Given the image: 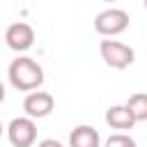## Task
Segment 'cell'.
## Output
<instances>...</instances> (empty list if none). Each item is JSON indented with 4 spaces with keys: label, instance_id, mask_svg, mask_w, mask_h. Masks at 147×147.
<instances>
[{
    "label": "cell",
    "instance_id": "6da1fadb",
    "mask_svg": "<svg viewBox=\"0 0 147 147\" xmlns=\"http://www.w3.org/2000/svg\"><path fill=\"white\" fill-rule=\"evenodd\" d=\"M7 76H9L11 87L14 90H21V92L39 90L41 83H44V69H41V64L34 62L28 55L14 57L11 64H9V69H7Z\"/></svg>",
    "mask_w": 147,
    "mask_h": 147
},
{
    "label": "cell",
    "instance_id": "7a4b0ae2",
    "mask_svg": "<svg viewBox=\"0 0 147 147\" xmlns=\"http://www.w3.org/2000/svg\"><path fill=\"white\" fill-rule=\"evenodd\" d=\"M99 53H101V60L110 69H126L136 60L133 48L124 41H117V39H103L99 44Z\"/></svg>",
    "mask_w": 147,
    "mask_h": 147
},
{
    "label": "cell",
    "instance_id": "3957f363",
    "mask_svg": "<svg viewBox=\"0 0 147 147\" xmlns=\"http://www.w3.org/2000/svg\"><path fill=\"white\" fill-rule=\"evenodd\" d=\"M129 28V14L119 7H110V9H103L96 14L94 18V30L103 37H115V34H122L124 30Z\"/></svg>",
    "mask_w": 147,
    "mask_h": 147
},
{
    "label": "cell",
    "instance_id": "277c9868",
    "mask_svg": "<svg viewBox=\"0 0 147 147\" xmlns=\"http://www.w3.org/2000/svg\"><path fill=\"white\" fill-rule=\"evenodd\" d=\"M7 138L14 147H32L37 140V124L32 117H14L7 126Z\"/></svg>",
    "mask_w": 147,
    "mask_h": 147
},
{
    "label": "cell",
    "instance_id": "5b68a950",
    "mask_svg": "<svg viewBox=\"0 0 147 147\" xmlns=\"http://www.w3.org/2000/svg\"><path fill=\"white\" fill-rule=\"evenodd\" d=\"M5 41H7V46H9L11 51L23 53V51L32 48V44H34V30H32L30 23L16 21V23H11V25L5 30Z\"/></svg>",
    "mask_w": 147,
    "mask_h": 147
},
{
    "label": "cell",
    "instance_id": "8992f818",
    "mask_svg": "<svg viewBox=\"0 0 147 147\" xmlns=\"http://www.w3.org/2000/svg\"><path fill=\"white\" fill-rule=\"evenodd\" d=\"M53 108H55V99H53V94H48V92H34V90H32V92L23 99V110H25V115L32 117V119L48 117V115L53 113Z\"/></svg>",
    "mask_w": 147,
    "mask_h": 147
},
{
    "label": "cell",
    "instance_id": "52a82bcc",
    "mask_svg": "<svg viewBox=\"0 0 147 147\" xmlns=\"http://www.w3.org/2000/svg\"><path fill=\"white\" fill-rule=\"evenodd\" d=\"M106 124L117 131H129V129H133L136 119H133L131 110L126 108V103H122V106H110L106 110Z\"/></svg>",
    "mask_w": 147,
    "mask_h": 147
},
{
    "label": "cell",
    "instance_id": "ba28073f",
    "mask_svg": "<svg viewBox=\"0 0 147 147\" xmlns=\"http://www.w3.org/2000/svg\"><path fill=\"white\" fill-rule=\"evenodd\" d=\"M69 147H101V136L94 126L80 124L69 133Z\"/></svg>",
    "mask_w": 147,
    "mask_h": 147
},
{
    "label": "cell",
    "instance_id": "9c48e42d",
    "mask_svg": "<svg viewBox=\"0 0 147 147\" xmlns=\"http://www.w3.org/2000/svg\"><path fill=\"white\" fill-rule=\"evenodd\" d=\"M126 108L131 110L136 122H147V92H136L126 99Z\"/></svg>",
    "mask_w": 147,
    "mask_h": 147
},
{
    "label": "cell",
    "instance_id": "30bf717a",
    "mask_svg": "<svg viewBox=\"0 0 147 147\" xmlns=\"http://www.w3.org/2000/svg\"><path fill=\"white\" fill-rule=\"evenodd\" d=\"M103 147H138V145H136V140L131 136H126L124 131H119V133L108 136V140H106Z\"/></svg>",
    "mask_w": 147,
    "mask_h": 147
},
{
    "label": "cell",
    "instance_id": "8fae6325",
    "mask_svg": "<svg viewBox=\"0 0 147 147\" xmlns=\"http://www.w3.org/2000/svg\"><path fill=\"white\" fill-rule=\"evenodd\" d=\"M37 147H64L60 140H53V138H46V140H41Z\"/></svg>",
    "mask_w": 147,
    "mask_h": 147
},
{
    "label": "cell",
    "instance_id": "7c38bea8",
    "mask_svg": "<svg viewBox=\"0 0 147 147\" xmlns=\"http://www.w3.org/2000/svg\"><path fill=\"white\" fill-rule=\"evenodd\" d=\"M2 101H5V85L0 83V103H2Z\"/></svg>",
    "mask_w": 147,
    "mask_h": 147
},
{
    "label": "cell",
    "instance_id": "4fadbf2b",
    "mask_svg": "<svg viewBox=\"0 0 147 147\" xmlns=\"http://www.w3.org/2000/svg\"><path fill=\"white\" fill-rule=\"evenodd\" d=\"M2 131H5V126H2V122H0V138H2Z\"/></svg>",
    "mask_w": 147,
    "mask_h": 147
},
{
    "label": "cell",
    "instance_id": "5bb4252c",
    "mask_svg": "<svg viewBox=\"0 0 147 147\" xmlns=\"http://www.w3.org/2000/svg\"><path fill=\"white\" fill-rule=\"evenodd\" d=\"M142 2H145V9H147V0H142Z\"/></svg>",
    "mask_w": 147,
    "mask_h": 147
},
{
    "label": "cell",
    "instance_id": "9a60e30c",
    "mask_svg": "<svg viewBox=\"0 0 147 147\" xmlns=\"http://www.w3.org/2000/svg\"><path fill=\"white\" fill-rule=\"evenodd\" d=\"M103 2H115V0H103Z\"/></svg>",
    "mask_w": 147,
    "mask_h": 147
}]
</instances>
